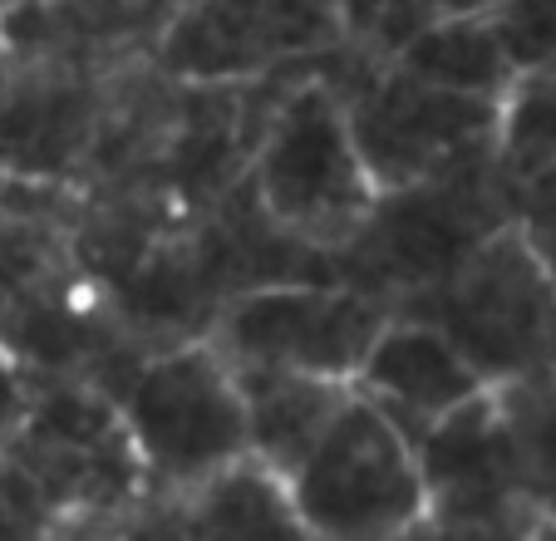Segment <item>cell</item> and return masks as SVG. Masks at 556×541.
I'll return each mask as SVG.
<instances>
[{"label": "cell", "instance_id": "7402d4cb", "mask_svg": "<svg viewBox=\"0 0 556 541\" xmlns=\"http://www.w3.org/2000/svg\"><path fill=\"white\" fill-rule=\"evenodd\" d=\"M527 237H532L536 256H542V270H546V281H552L556 291V227H542V222H522Z\"/></svg>", "mask_w": 556, "mask_h": 541}, {"label": "cell", "instance_id": "52a82bcc", "mask_svg": "<svg viewBox=\"0 0 556 541\" xmlns=\"http://www.w3.org/2000/svg\"><path fill=\"white\" fill-rule=\"evenodd\" d=\"M286 482L315 541H404L429 521L414 443L359 389Z\"/></svg>", "mask_w": 556, "mask_h": 541}, {"label": "cell", "instance_id": "83f0119b", "mask_svg": "<svg viewBox=\"0 0 556 541\" xmlns=\"http://www.w3.org/2000/svg\"><path fill=\"white\" fill-rule=\"evenodd\" d=\"M5 202H11V173H0V212H5Z\"/></svg>", "mask_w": 556, "mask_h": 541}, {"label": "cell", "instance_id": "5bb4252c", "mask_svg": "<svg viewBox=\"0 0 556 541\" xmlns=\"http://www.w3.org/2000/svg\"><path fill=\"white\" fill-rule=\"evenodd\" d=\"M237 369V389H242L247 408V453L266 463L271 473L291 478L301 458L320 443L330 418L350 399L345 379L305 375V369L281 365H231Z\"/></svg>", "mask_w": 556, "mask_h": 541}, {"label": "cell", "instance_id": "7a4b0ae2", "mask_svg": "<svg viewBox=\"0 0 556 541\" xmlns=\"http://www.w3.org/2000/svg\"><path fill=\"white\" fill-rule=\"evenodd\" d=\"M256 207L281 237L311 251H345L379 188L350 134L345 95L330 74H305L271 109L247 163Z\"/></svg>", "mask_w": 556, "mask_h": 541}, {"label": "cell", "instance_id": "ac0fdd59", "mask_svg": "<svg viewBox=\"0 0 556 541\" xmlns=\"http://www.w3.org/2000/svg\"><path fill=\"white\" fill-rule=\"evenodd\" d=\"M488 21L513 74L556 64V0H488Z\"/></svg>", "mask_w": 556, "mask_h": 541}, {"label": "cell", "instance_id": "4316f807", "mask_svg": "<svg viewBox=\"0 0 556 541\" xmlns=\"http://www.w3.org/2000/svg\"><path fill=\"white\" fill-rule=\"evenodd\" d=\"M21 5H30V0H0V21H5V15H15Z\"/></svg>", "mask_w": 556, "mask_h": 541}, {"label": "cell", "instance_id": "44dd1931", "mask_svg": "<svg viewBox=\"0 0 556 541\" xmlns=\"http://www.w3.org/2000/svg\"><path fill=\"white\" fill-rule=\"evenodd\" d=\"M30 394H35V375H25L11 354L0 350V453H5L15 424H21L25 408H30Z\"/></svg>", "mask_w": 556, "mask_h": 541}, {"label": "cell", "instance_id": "d4e9b609", "mask_svg": "<svg viewBox=\"0 0 556 541\" xmlns=\"http://www.w3.org/2000/svg\"><path fill=\"white\" fill-rule=\"evenodd\" d=\"M11 74H15V54H11V45L0 40V99H5V89H11Z\"/></svg>", "mask_w": 556, "mask_h": 541}, {"label": "cell", "instance_id": "3957f363", "mask_svg": "<svg viewBox=\"0 0 556 541\" xmlns=\"http://www.w3.org/2000/svg\"><path fill=\"white\" fill-rule=\"evenodd\" d=\"M0 473L40 502L54 527H99L153 498L124 408L89 379H35Z\"/></svg>", "mask_w": 556, "mask_h": 541}, {"label": "cell", "instance_id": "9c48e42d", "mask_svg": "<svg viewBox=\"0 0 556 541\" xmlns=\"http://www.w3.org/2000/svg\"><path fill=\"white\" fill-rule=\"evenodd\" d=\"M394 305L340 281H276L237 291L207 325L231 365H281L326 379H355L365 350Z\"/></svg>", "mask_w": 556, "mask_h": 541}, {"label": "cell", "instance_id": "e0dca14e", "mask_svg": "<svg viewBox=\"0 0 556 541\" xmlns=\"http://www.w3.org/2000/svg\"><path fill=\"white\" fill-rule=\"evenodd\" d=\"M493 158L507 183L527 188L532 177L556 167V64L517 70L497 99Z\"/></svg>", "mask_w": 556, "mask_h": 541}, {"label": "cell", "instance_id": "ffe728a7", "mask_svg": "<svg viewBox=\"0 0 556 541\" xmlns=\"http://www.w3.org/2000/svg\"><path fill=\"white\" fill-rule=\"evenodd\" d=\"M60 527L40 512V502L25 498L5 473H0V541H54Z\"/></svg>", "mask_w": 556, "mask_h": 541}, {"label": "cell", "instance_id": "9a60e30c", "mask_svg": "<svg viewBox=\"0 0 556 541\" xmlns=\"http://www.w3.org/2000/svg\"><path fill=\"white\" fill-rule=\"evenodd\" d=\"M389 60L400 70L419 74L424 84H439L448 95H468V99H503L507 79H513V64H507L503 45H497L488 5L419 25L389 50Z\"/></svg>", "mask_w": 556, "mask_h": 541}, {"label": "cell", "instance_id": "5b68a950", "mask_svg": "<svg viewBox=\"0 0 556 541\" xmlns=\"http://www.w3.org/2000/svg\"><path fill=\"white\" fill-rule=\"evenodd\" d=\"M394 311L439 325L488 385L556 375V291L522 217L488 231L458 266Z\"/></svg>", "mask_w": 556, "mask_h": 541}, {"label": "cell", "instance_id": "30bf717a", "mask_svg": "<svg viewBox=\"0 0 556 541\" xmlns=\"http://www.w3.org/2000/svg\"><path fill=\"white\" fill-rule=\"evenodd\" d=\"M109 79L74 60H15L0 99V173L79 188Z\"/></svg>", "mask_w": 556, "mask_h": 541}, {"label": "cell", "instance_id": "8992f818", "mask_svg": "<svg viewBox=\"0 0 556 541\" xmlns=\"http://www.w3.org/2000/svg\"><path fill=\"white\" fill-rule=\"evenodd\" d=\"M118 408L153 498L178 502L217 468L247 458V408L237 369L207 335L148 354L118 389Z\"/></svg>", "mask_w": 556, "mask_h": 541}, {"label": "cell", "instance_id": "6da1fadb", "mask_svg": "<svg viewBox=\"0 0 556 541\" xmlns=\"http://www.w3.org/2000/svg\"><path fill=\"white\" fill-rule=\"evenodd\" d=\"M0 350L35 379H89L114 399L153 354L70 227L45 212H0Z\"/></svg>", "mask_w": 556, "mask_h": 541}, {"label": "cell", "instance_id": "8fae6325", "mask_svg": "<svg viewBox=\"0 0 556 541\" xmlns=\"http://www.w3.org/2000/svg\"><path fill=\"white\" fill-rule=\"evenodd\" d=\"M414 458L429 498V521L439 527H503L532 517L517 498L493 385L424 428L414 438Z\"/></svg>", "mask_w": 556, "mask_h": 541}, {"label": "cell", "instance_id": "484cf974", "mask_svg": "<svg viewBox=\"0 0 556 541\" xmlns=\"http://www.w3.org/2000/svg\"><path fill=\"white\" fill-rule=\"evenodd\" d=\"M522 192H556V167H546L542 177H532V183H527Z\"/></svg>", "mask_w": 556, "mask_h": 541}, {"label": "cell", "instance_id": "4fadbf2b", "mask_svg": "<svg viewBox=\"0 0 556 541\" xmlns=\"http://www.w3.org/2000/svg\"><path fill=\"white\" fill-rule=\"evenodd\" d=\"M173 531L178 541H315L291 482L252 453L182 492L173 502Z\"/></svg>", "mask_w": 556, "mask_h": 541}, {"label": "cell", "instance_id": "d6986e66", "mask_svg": "<svg viewBox=\"0 0 556 541\" xmlns=\"http://www.w3.org/2000/svg\"><path fill=\"white\" fill-rule=\"evenodd\" d=\"M488 0H375V25H369V50L389 54L404 35H414L419 25L439 21V15L458 11H483Z\"/></svg>", "mask_w": 556, "mask_h": 541}, {"label": "cell", "instance_id": "7c38bea8", "mask_svg": "<svg viewBox=\"0 0 556 541\" xmlns=\"http://www.w3.org/2000/svg\"><path fill=\"white\" fill-rule=\"evenodd\" d=\"M350 385L394 424L404 438H419L429 424L468 404L472 394H483L488 379L463 360V350L439 330V325L419 320V315H389L384 330L365 350L355 379Z\"/></svg>", "mask_w": 556, "mask_h": 541}, {"label": "cell", "instance_id": "277c9868", "mask_svg": "<svg viewBox=\"0 0 556 541\" xmlns=\"http://www.w3.org/2000/svg\"><path fill=\"white\" fill-rule=\"evenodd\" d=\"M513 217H522V188L507 183L493 153L468 158L429 183L379 192L355 241L336 251V276L400 305Z\"/></svg>", "mask_w": 556, "mask_h": 541}, {"label": "cell", "instance_id": "ba28073f", "mask_svg": "<svg viewBox=\"0 0 556 541\" xmlns=\"http://www.w3.org/2000/svg\"><path fill=\"white\" fill-rule=\"evenodd\" d=\"M336 84L350 109L355 148L379 192L414 188L468 158L493 153L497 99L448 95L439 84H424L419 74L400 70L389 54H369L359 84Z\"/></svg>", "mask_w": 556, "mask_h": 541}, {"label": "cell", "instance_id": "2e32d148", "mask_svg": "<svg viewBox=\"0 0 556 541\" xmlns=\"http://www.w3.org/2000/svg\"><path fill=\"white\" fill-rule=\"evenodd\" d=\"M503 414L507 463L517 498L532 517L556 521V375H527L493 385Z\"/></svg>", "mask_w": 556, "mask_h": 541}, {"label": "cell", "instance_id": "cb8c5ba5", "mask_svg": "<svg viewBox=\"0 0 556 541\" xmlns=\"http://www.w3.org/2000/svg\"><path fill=\"white\" fill-rule=\"evenodd\" d=\"M104 527L109 521H99V527H60L54 541H104Z\"/></svg>", "mask_w": 556, "mask_h": 541}, {"label": "cell", "instance_id": "603a6c76", "mask_svg": "<svg viewBox=\"0 0 556 541\" xmlns=\"http://www.w3.org/2000/svg\"><path fill=\"white\" fill-rule=\"evenodd\" d=\"M522 222L556 227V192H522Z\"/></svg>", "mask_w": 556, "mask_h": 541}]
</instances>
